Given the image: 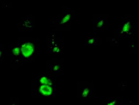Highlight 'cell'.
Returning <instances> with one entry per match:
<instances>
[{
  "instance_id": "6da1fadb",
  "label": "cell",
  "mask_w": 139,
  "mask_h": 105,
  "mask_svg": "<svg viewBox=\"0 0 139 105\" xmlns=\"http://www.w3.org/2000/svg\"><path fill=\"white\" fill-rule=\"evenodd\" d=\"M22 52L25 57L30 56L34 51V47L30 43H25L22 46Z\"/></svg>"
},
{
  "instance_id": "7a4b0ae2",
  "label": "cell",
  "mask_w": 139,
  "mask_h": 105,
  "mask_svg": "<svg viewBox=\"0 0 139 105\" xmlns=\"http://www.w3.org/2000/svg\"><path fill=\"white\" fill-rule=\"evenodd\" d=\"M53 88L51 85L42 84L40 87V91L42 95L49 96L53 93Z\"/></svg>"
},
{
  "instance_id": "3957f363",
  "label": "cell",
  "mask_w": 139,
  "mask_h": 105,
  "mask_svg": "<svg viewBox=\"0 0 139 105\" xmlns=\"http://www.w3.org/2000/svg\"><path fill=\"white\" fill-rule=\"evenodd\" d=\"M40 82L42 84L44 85H51L52 84V83L51 80L46 77H42L40 80Z\"/></svg>"
},
{
  "instance_id": "277c9868",
  "label": "cell",
  "mask_w": 139,
  "mask_h": 105,
  "mask_svg": "<svg viewBox=\"0 0 139 105\" xmlns=\"http://www.w3.org/2000/svg\"><path fill=\"white\" fill-rule=\"evenodd\" d=\"M71 17V15L70 14H67L66 16H64L62 19H61V22L60 23L61 24H65L66 22H67L70 19Z\"/></svg>"
},
{
  "instance_id": "5b68a950",
  "label": "cell",
  "mask_w": 139,
  "mask_h": 105,
  "mask_svg": "<svg viewBox=\"0 0 139 105\" xmlns=\"http://www.w3.org/2000/svg\"><path fill=\"white\" fill-rule=\"evenodd\" d=\"M129 27H130V25L129 24H125V25L124 26V27H123V32H125L128 31L129 29Z\"/></svg>"
},
{
  "instance_id": "8992f818",
  "label": "cell",
  "mask_w": 139,
  "mask_h": 105,
  "mask_svg": "<svg viewBox=\"0 0 139 105\" xmlns=\"http://www.w3.org/2000/svg\"><path fill=\"white\" fill-rule=\"evenodd\" d=\"M13 52L15 56H18L20 53V49L18 48H16L13 50Z\"/></svg>"
},
{
  "instance_id": "52a82bcc",
  "label": "cell",
  "mask_w": 139,
  "mask_h": 105,
  "mask_svg": "<svg viewBox=\"0 0 139 105\" xmlns=\"http://www.w3.org/2000/svg\"><path fill=\"white\" fill-rule=\"evenodd\" d=\"M89 91L88 89H85L84 91H83V93H82V96H83V97H86V96H87V95L88 94Z\"/></svg>"
},
{
  "instance_id": "ba28073f",
  "label": "cell",
  "mask_w": 139,
  "mask_h": 105,
  "mask_svg": "<svg viewBox=\"0 0 139 105\" xmlns=\"http://www.w3.org/2000/svg\"><path fill=\"white\" fill-rule=\"evenodd\" d=\"M116 104V100H111L110 101H109L107 105H115Z\"/></svg>"
},
{
  "instance_id": "9c48e42d",
  "label": "cell",
  "mask_w": 139,
  "mask_h": 105,
  "mask_svg": "<svg viewBox=\"0 0 139 105\" xmlns=\"http://www.w3.org/2000/svg\"><path fill=\"white\" fill-rule=\"evenodd\" d=\"M102 24H103V21L101 20V21H100L99 22L98 26V27H100V26H101L102 25Z\"/></svg>"
},
{
  "instance_id": "30bf717a",
  "label": "cell",
  "mask_w": 139,
  "mask_h": 105,
  "mask_svg": "<svg viewBox=\"0 0 139 105\" xmlns=\"http://www.w3.org/2000/svg\"></svg>"
}]
</instances>
